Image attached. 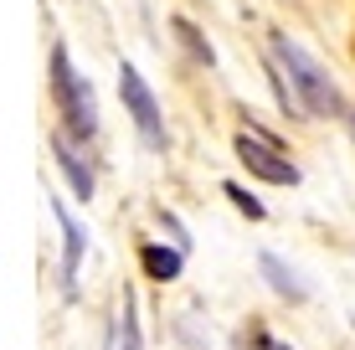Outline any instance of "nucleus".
<instances>
[{"mask_svg":"<svg viewBox=\"0 0 355 350\" xmlns=\"http://www.w3.org/2000/svg\"><path fill=\"white\" fill-rule=\"evenodd\" d=\"M108 350H139V330H134V299H124V309H119V324H114V335H108Z\"/></svg>","mask_w":355,"mask_h":350,"instance_id":"1a4fd4ad","label":"nucleus"},{"mask_svg":"<svg viewBox=\"0 0 355 350\" xmlns=\"http://www.w3.org/2000/svg\"><path fill=\"white\" fill-rule=\"evenodd\" d=\"M175 36H180V42H186V46H191V57H196V62H206V67H211V62H216V52H211V42H201V31H196V26H191V21H175Z\"/></svg>","mask_w":355,"mask_h":350,"instance_id":"9d476101","label":"nucleus"},{"mask_svg":"<svg viewBox=\"0 0 355 350\" xmlns=\"http://www.w3.org/2000/svg\"><path fill=\"white\" fill-rule=\"evenodd\" d=\"M139 263H144V273H150L155 283H170V279H180V268H186L180 247H144V252H139Z\"/></svg>","mask_w":355,"mask_h":350,"instance_id":"6e6552de","label":"nucleus"},{"mask_svg":"<svg viewBox=\"0 0 355 350\" xmlns=\"http://www.w3.org/2000/svg\"><path fill=\"white\" fill-rule=\"evenodd\" d=\"M52 216H57V227H62V279L72 283V273H78V263H83V247H88V232L72 222V211L62 201H52Z\"/></svg>","mask_w":355,"mask_h":350,"instance_id":"423d86ee","label":"nucleus"},{"mask_svg":"<svg viewBox=\"0 0 355 350\" xmlns=\"http://www.w3.org/2000/svg\"><path fill=\"white\" fill-rule=\"evenodd\" d=\"M258 350H293V345H278V340H258Z\"/></svg>","mask_w":355,"mask_h":350,"instance_id":"f8f14e48","label":"nucleus"},{"mask_svg":"<svg viewBox=\"0 0 355 350\" xmlns=\"http://www.w3.org/2000/svg\"><path fill=\"white\" fill-rule=\"evenodd\" d=\"M273 57H278V67L288 72L293 93H299V103H304V114H314V119H340V124H350V103L340 98V88L329 82V72L314 62V57L304 52L299 42H288L284 31H273Z\"/></svg>","mask_w":355,"mask_h":350,"instance_id":"f257e3e1","label":"nucleus"},{"mask_svg":"<svg viewBox=\"0 0 355 350\" xmlns=\"http://www.w3.org/2000/svg\"><path fill=\"white\" fill-rule=\"evenodd\" d=\"M52 98L62 108V124H67L72 139H93L98 134V98H93L88 78L72 72L67 46H52Z\"/></svg>","mask_w":355,"mask_h":350,"instance_id":"f03ea898","label":"nucleus"},{"mask_svg":"<svg viewBox=\"0 0 355 350\" xmlns=\"http://www.w3.org/2000/svg\"><path fill=\"white\" fill-rule=\"evenodd\" d=\"M222 191L232 196V207H237L242 216H252V222H263V201H258V196H248V186H237V180H227Z\"/></svg>","mask_w":355,"mask_h":350,"instance_id":"9b49d317","label":"nucleus"},{"mask_svg":"<svg viewBox=\"0 0 355 350\" xmlns=\"http://www.w3.org/2000/svg\"><path fill=\"white\" fill-rule=\"evenodd\" d=\"M258 268H263V279L273 283V294L293 299V304H299V299H309V288L299 283V273H293V268H288L284 258H273V252H263V258H258Z\"/></svg>","mask_w":355,"mask_h":350,"instance_id":"0eeeda50","label":"nucleus"},{"mask_svg":"<svg viewBox=\"0 0 355 350\" xmlns=\"http://www.w3.org/2000/svg\"><path fill=\"white\" fill-rule=\"evenodd\" d=\"M119 98H124V114L129 124L139 129V139L150 144V150H165V119H160V103H155L150 82L139 78V67H119Z\"/></svg>","mask_w":355,"mask_h":350,"instance_id":"7ed1b4c3","label":"nucleus"},{"mask_svg":"<svg viewBox=\"0 0 355 350\" xmlns=\"http://www.w3.org/2000/svg\"><path fill=\"white\" fill-rule=\"evenodd\" d=\"M52 160H57V170L67 175L72 196H83V201H88V196H93V170H88V160L78 155V144H72L67 134H57V139H52Z\"/></svg>","mask_w":355,"mask_h":350,"instance_id":"39448f33","label":"nucleus"},{"mask_svg":"<svg viewBox=\"0 0 355 350\" xmlns=\"http://www.w3.org/2000/svg\"><path fill=\"white\" fill-rule=\"evenodd\" d=\"M237 160L248 165V175L268 180V186H299V165L263 134H248V129H242L237 134Z\"/></svg>","mask_w":355,"mask_h":350,"instance_id":"20e7f679","label":"nucleus"}]
</instances>
